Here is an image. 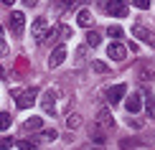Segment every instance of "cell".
Returning <instances> with one entry per match:
<instances>
[{
	"label": "cell",
	"mask_w": 155,
	"mask_h": 150,
	"mask_svg": "<svg viewBox=\"0 0 155 150\" xmlns=\"http://www.w3.org/2000/svg\"><path fill=\"white\" fill-rule=\"evenodd\" d=\"M23 3L28 5V8H33V5H38V3H41V0H23Z\"/></svg>",
	"instance_id": "obj_27"
},
{
	"label": "cell",
	"mask_w": 155,
	"mask_h": 150,
	"mask_svg": "<svg viewBox=\"0 0 155 150\" xmlns=\"http://www.w3.org/2000/svg\"><path fill=\"white\" fill-rule=\"evenodd\" d=\"M23 25H25V15H23V13H18V10H13L10 13V31L18 38H21V33H23Z\"/></svg>",
	"instance_id": "obj_5"
},
{
	"label": "cell",
	"mask_w": 155,
	"mask_h": 150,
	"mask_svg": "<svg viewBox=\"0 0 155 150\" xmlns=\"http://www.w3.org/2000/svg\"><path fill=\"white\" fill-rule=\"evenodd\" d=\"M64 61H66V48H64V43H61V46H56L54 51H51V56H48V66L56 69V66H61Z\"/></svg>",
	"instance_id": "obj_6"
},
{
	"label": "cell",
	"mask_w": 155,
	"mask_h": 150,
	"mask_svg": "<svg viewBox=\"0 0 155 150\" xmlns=\"http://www.w3.org/2000/svg\"><path fill=\"white\" fill-rule=\"evenodd\" d=\"M0 148H5V150H8V148H15V142H13V140H3V142H0Z\"/></svg>",
	"instance_id": "obj_26"
},
{
	"label": "cell",
	"mask_w": 155,
	"mask_h": 150,
	"mask_svg": "<svg viewBox=\"0 0 155 150\" xmlns=\"http://www.w3.org/2000/svg\"><path fill=\"white\" fill-rule=\"evenodd\" d=\"M59 36H61V38H69V36H71V28H66V25H61V28H59Z\"/></svg>",
	"instance_id": "obj_22"
},
{
	"label": "cell",
	"mask_w": 155,
	"mask_h": 150,
	"mask_svg": "<svg viewBox=\"0 0 155 150\" xmlns=\"http://www.w3.org/2000/svg\"><path fill=\"white\" fill-rule=\"evenodd\" d=\"M41 104H43V112H46V115H56V92H54V89L43 92Z\"/></svg>",
	"instance_id": "obj_4"
},
{
	"label": "cell",
	"mask_w": 155,
	"mask_h": 150,
	"mask_svg": "<svg viewBox=\"0 0 155 150\" xmlns=\"http://www.w3.org/2000/svg\"><path fill=\"white\" fill-rule=\"evenodd\" d=\"M97 122H99V125H104V127H114V117L109 115L107 107H102L99 112H97Z\"/></svg>",
	"instance_id": "obj_11"
},
{
	"label": "cell",
	"mask_w": 155,
	"mask_h": 150,
	"mask_svg": "<svg viewBox=\"0 0 155 150\" xmlns=\"http://www.w3.org/2000/svg\"><path fill=\"white\" fill-rule=\"evenodd\" d=\"M13 3H15V0H3V5H13Z\"/></svg>",
	"instance_id": "obj_28"
},
{
	"label": "cell",
	"mask_w": 155,
	"mask_h": 150,
	"mask_svg": "<svg viewBox=\"0 0 155 150\" xmlns=\"http://www.w3.org/2000/svg\"><path fill=\"white\" fill-rule=\"evenodd\" d=\"M107 56L112 58V61H125V56H127V48L122 46L120 41H114V43H109V46H107Z\"/></svg>",
	"instance_id": "obj_3"
},
{
	"label": "cell",
	"mask_w": 155,
	"mask_h": 150,
	"mask_svg": "<svg viewBox=\"0 0 155 150\" xmlns=\"http://www.w3.org/2000/svg\"><path fill=\"white\" fill-rule=\"evenodd\" d=\"M5 54H8V43H5L3 36H0V56H5Z\"/></svg>",
	"instance_id": "obj_24"
},
{
	"label": "cell",
	"mask_w": 155,
	"mask_h": 150,
	"mask_svg": "<svg viewBox=\"0 0 155 150\" xmlns=\"http://www.w3.org/2000/svg\"><path fill=\"white\" fill-rule=\"evenodd\" d=\"M92 140L97 142V145H102V142H104V132H102L99 127H92Z\"/></svg>",
	"instance_id": "obj_16"
},
{
	"label": "cell",
	"mask_w": 155,
	"mask_h": 150,
	"mask_svg": "<svg viewBox=\"0 0 155 150\" xmlns=\"http://www.w3.org/2000/svg\"><path fill=\"white\" fill-rule=\"evenodd\" d=\"M81 3H87V0H64L61 10H71V8H76V5H81Z\"/></svg>",
	"instance_id": "obj_19"
},
{
	"label": "cell",
	"mask_w": 155,
	"mask_h": 150,
	"mask_svg": "<svg viewBox=\"0 0 155 150\" xmlns=\"http://www.w3.org/2000/svg\"><path fill=\"white\" fill-rule=\"evenodd\" d=\"M41 138H43V140H54V138H56V132H54V130H46Z\"/></svg>",
	"instance_id": "obj_25"
},
{
	"label": "cell",
	"mask_w": 155,
	"mask_h": 150,
	"mask_svg": "<svg viewBox=\"0 0 155 150\" xmlns=\"http://www.w3.org/2000/svg\"><path fill=\"white\" fill-rule=\"evenodd\" d=\"M25 130H31V132H36V130H41L43 127V122H41V117H31V120H25Z\"/></svg>",
	"instance_id": "obj_14"
},
{
	"label": "cell",
	"mask_w": 155,
	"mask_h": 150,
	"mask_svg": "<svg viewBox=\"0 0 155 150\" xmlns=\"http://www.w3.org/2000/svg\"><path fill=\"white\" fill-rule=\"evenodd\" d=\"M132 36L137 38V41H147V43L155 48V33H150V31L143 28V25H135V28H132Z\"/></svg>",
	"instance_id": "obj_8"
},
{
	"label": "cell",
	"mask_w": 155,
	"mask_h": 150,
	"mask_svg": "<svg viewBox=\"0 0 155 150\" xmlns=\"http://www.w3.org/2000/svg\"><path fill=\"white\" fill-rule=\"evenodd\" d=\"M107 36H109V38H120V36H122V28H120V25H109V28H107Z\"/></svg>",
	"instance_id": "obj_18"
},
{
	"label": "cell",
	"mask_w": 155,
	"mask_h": 150,
	"mask_svg": "<svg viewBox=\"0 0 155 150\" xmlns=\"http://www.w3.org/2000/svg\"><path fill=\"white\" fill-rule=\"evenodd\" d=\"M99 43H102V33L99 31H89L87 33V46L94 48V46H99Z\"/></svg>",
	"instance_id": "obj_13"
},
{
	"label": "cell",
	"mask_w": 155,
	"mask_h": 150,
	"mask_svg": "<svg viewBox=\"0 0 155 150\" xmlns=\"http://www.w3.org/2000/svg\"><path fill=\"white\" fill-rule=\"evenodd\" d=\"M132 5L140 8V10H147V8H150V0H132Z\"/></svg>",
	"instance_id": "obj_20"
},
{
	"label": "cell",
	"mask_w": 155,
	"mask_h": 150,
	"mask_svg": "<svg viewBox=\"0 0 155 150\" xmlns=\"http://www.w3.org/2000/svg\"><path fill=\"white\" fill-rule=\"evenodd\" d=\"M66 127H69V130H79V127H81V117H79V115H69V117H66Z\"/></svg>",
	"instance_id": "obj_15"
},
{
	"label": "cell",
	"mask_w": 155,
	"mask_h": 150,
	"mask_svg": "<svg viewBox=\"0 0 155 150\" xmlns=\"http://www.w3.org/2000/svg\"><path fill=\"white\" fill-rule=\"evenodd\" d=\"M76 23L84 25V28H89V25H92V13H89L87 8H81L79 13H76Z\"/></svg>",
	"instance_id": "obj_12"
},
{
	"label": "cell",
	"mask_w": 155,
	"mask_h": 150,
	"mask_svg": "<svg viewBox=\"0 0 155 150\" xmlns=\"http://www.w3.org/2000/svg\"><path fill=\"white\" fill-rule=\"evenodd\" d=\"M0 76H5V69H3V66H0Z\"/></svg>",
	"instance_id": "obj_29"
},
{
	"label": "cell",
	"mask_w": 155,
	"mask_h": 150,
	"mask_svg": "<svg viewBox=\"0 0 155 150\" xmlns=\"http://www.w3.org/2000/svg\"><path fill=\"white\" fill-rule=\"evenodd\" d=\"M94 71H97V74H107V66H104V64H102V61H94Z\"/></svg>",
	"instance_id": "obj_21"
},
{
	"label": "cell",
	"mask_w": 155,
	"mask_h": 150,
	"mask_svg": "<svg viewBox=\"0 0 155 150\" xmlns=\"http://www.w3.org/2000/svg\"><path fill=\"white\" fill-rule=\"evenodd\" d=\"M104 13H109L114 18H127L130 8H127L125 0H104Z\"/></svg>",
	"instance_id": "obj_2"
},
{
	"label": "cell",
	"mask_w": 155,
	"mask_h": 150,
	"mask_svg": "<svg viewBox=\"0 0 155 150\" xmlns=\"http://www.w3.org/2000/svg\"><path fill=\"white\" fill-rule=\"evenodd\" d=\"M15 145H18V148H23V150H31V148H36L33 142H28V140H21V142H15Z\"/></svg>",
	"instance_id": "obj_23"
},
{
	"label": "cell",
	"mask_w": 155,
	"mask_h": 150,
	"mask_svg": "<svg viewBox=\"0 0 155 150\" xmlns=\"http://www.w3.org/2000/svg\"><path fill=\"white\" fill-rule=\"evenodd\" d=\"M31 31H33V36H36V38H43V36L48 33V23H46V18L38 15L36 21H33V25H31Z\"/></svg>",
	"instance_id": "obj_10"
},
{
	"label": "cell",
	"mask_w": 155,
	"mask_h": 150,
	"mask_svg": "<svg viewBox=\"0 0 155 150\" xmlns=\"http://www.w3.org/2000/svg\"><path fill=\"white\" fill-rule=\"evenodd\" d=\"M8 127H10V115L0 112V130H8Z\"/></svg>",
	"instance_id": "obj_17"
},
{
	"label": "cell",
	"mask_w": 155,
	"mask_h": 150,
	"mask_svg": "<svg viewBox=\"0 0 155 150\" xmlns=\"http://www.w3.org/2000/svg\"><path fill=\"white\" fill-rule=\"evenodd\" d=\"M125 94H127V87H125V84H114V87L107 89V99L112 102V104H120Z\"/></svg>",
	"instance_id": "obj_7"
},
{
	"label": "cell",
	"mask_w": 155,
	"mask_h": 150,
	"mask_svg": "<svg viewBox=\"0 0 155 150\" xmlns=\"http://www.w3.org/2000/svg\"><path fill=\"white\" fill-rule=\"evenodd\" d=\"M15 97V104L18 107H33L36 104V97H38V87H28V89H21V92H13Z\"/></svg>",
	"instance_id": "obj_1"
},
{
	"label": "cell",
	"mask_w": 155,
	"mask_h": 150,
	"mask_svg": "<svg viewBox=\"0 0 155 150\" xmlns=\"http://www.w3.org/2000/svg\"><path fill=\"white\" fill-rule=\"evenodd\" d=\"M125 107H127V112H140V109H143V94H137V92H135V94H130V97H127V99H125Z\"/></svg>",
	"instance_id": "obj_9"
}]
</instances>
